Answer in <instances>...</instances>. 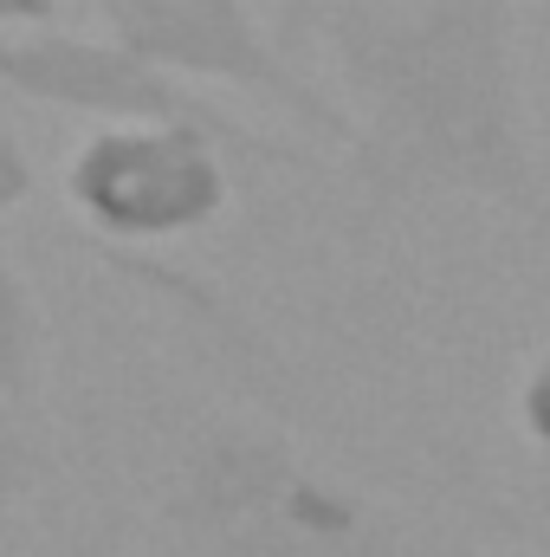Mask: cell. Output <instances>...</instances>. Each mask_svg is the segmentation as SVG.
Wrapping results in <instances>:
<instances>
[{"mask_svg":"<svg viewBox=\"0 0 550 557\" xmlns=\"http://www.w3.org/2000/svg\"><path fill=\"white\" fill-rule=\"evenodd\" d=\"M39 383H46V318H39L26 273L0 247V403L33 409Z\"/></svg>","mask_w":550,"mask_h":557,"instance_id":"6","label":"cell"},{"mask_svg":"<svg viewBox=\"0 0 550 557\" xmlns=\"http://www.w3.org/2000/svg\"><path fill=\"white\" fill-rule=\"evenodd\" d=\"M59 20H65V0H0V39L39 33V26H59Z\"/></svg>","mask_w":550,"mask_h":557,"instance_id":"11","label":"cell"},{"mask_svg":"<svg viewBox=\"0 0 550 557\" xmlns=\"http://www.w3.org/2000/svg\"><path fill=\"white\" fill-rule=\"evenodd\" d=\"M234 162L247 156L208 124H91L59 162V195L91 234L162 247L234 208Z\"/></svg>","mask_w":550,"mask_h":557,"instance_id":"3","label":"cell"},{"mask_svg":"<svg viewBox=\"0 0 550 557\" xmlns=\"http://www.w3.org/2000/svg\"><path fill=\"white\" fill-rule=\"evenodd\" d=\"M33 182H39V169L26 156V143L13 137V124H0V221L33 201Z\"/></svg>","mask_w":550,"mask_h":557,"instance_id":"10","label":"cell"},{"mask_svg":"<svg viewBox=\"0 0 550 557\" xmlns=\"http://www.w3.org/2000/svg\"><path fill=\"white\" fill-rule=\"evenodd\" d=\"M343 0H278L273 7V33L278 46L291 52V59H304V46H317L324 39V26H330V13H337Z\"/></svg>","mask_w":550,"mask_h":557,"instance_id":"9","label":"cell"},{"mask_svg":"<svg viewBox=\"0 0 550 557\" xmlns=\"http://www.w3.org/2000/svg\"><path fill=\"white\" fill-rule=\"evenodd\" d=\"M168 519L195 557H479V545L337 480L253 421L195 434L168 486Z\"/></svg>","mask_w":550,"mask_h":557,"instance_id":"2","label":"cell"},{"mask_svg":"<svg viewBox=\"0 0 550 557\" xmlns=\"http://www.w3.org/2000/svg\"><path fill=\"white\" fill-rule=\"evenodd\" d=\"M324 52L350 111V182L370 214L479 201L550 227L518 0H343Z\"/></svg>","mask_w":550,"mask_h":557,"instance_id":"1","label":"cell"},{"mask_svg":"<svg viewBox=\"0 0 550 557\" xmlns=\"http://www.w3.org/2000/svg\"><path fill=\"white\" fill-rule=\"evenodd\" d=\"M0 91H13L26 104H46V111L91 117V124H208V131H221L234 143L247 162H298L291 143H278L260 124L234 117L201 85H188V78L137 59L111 33L39 26V33L0 39Z\"/></svg>","mask_w":550,"mask_h":557,"instance_id":"5","label":"cell"},{"mask_svg":"<svg viewBox=\"0 0 550 557\" xmlns=\"http://www.w3.org/2000/svg\"><path fill=\"white\" fill-rule=\"evenodd\" d=\"M39 480H46V447L33 441V421L26 409L0 403V525L39 493Z\"/></svg>","mask_w":550,"mask_h":557,"instance_id":"7","label":"cell"},{"mask_svg":"<svg viewBox=\"0 0 550 557\" xmlns=\"http://www.w3.org/2000/svg\"><path fill=\"white\" fill-rule=\"evenodd\" d=\"M98 13H104L111 39H124L149 65H162L188 85L247 91L285 124L350 149L357 124H350L343 98H330L278 46L273 20H260L247 0H98Z\"/></svg>","mask_w":550,"mask_h":557,"instance_id":"4","label":"cell"},{"mask_svg":"<svg viewBox=\"0 0 550 557\" xmlns=\"http://www.w3.org/2000/svg\"><path fill=\"white\" fill-rule=\"evenodd\" d=\"M512 416H518V434L550 454V350H538L518 376V396H512Z\"/></svg>","mask_w":550,"mask_h":557,"instance_id":"8","label":"cell"}]
</instances>
